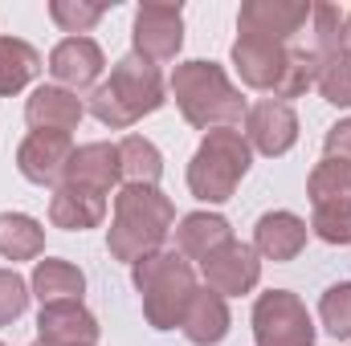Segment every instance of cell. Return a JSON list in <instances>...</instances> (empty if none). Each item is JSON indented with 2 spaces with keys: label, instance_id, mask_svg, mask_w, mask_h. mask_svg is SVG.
I'll use <instances>...</instances> for the list:
<instances>
[{
  "label": "cell",
  "instance_id": "7402d4cb",
  "mask_svg": "<svg viewBox=\"0 0 351 346\" xmlns=\"http://www.w3.org/2000/svg\"><path fill=\"white\" fill-rule=\"evenodd\" d=\"M41 74V53L21 37H0V98H12Z\"/></svg>",
  "mask_w": 351,
  "mask_h": 346
},
{
  "label": "cell",
  "instance_id": "30bf717a",
  "mask_svg": "<svg viewBox=\"0 0 351 346\" xmlns=\"http://www.w3.org/2000/svg\"><path fill=\"white\" fill-rule=\"evenodd\" d=\"M233 70L241 74V82L250 90H265L278 98L286 70H290V45L262 41V37H237L233 41Z\"/></svg>",
  "mask_w": 351,
  "mask_h": 346
},
{
  "label": "cell",
  "instance_id": "8992f818",
  "mask_svg": "<svg viewBox=\"0 0 351 346\" xmlns=\"http://www.w3.org/2000/svg\"><path fill=\"white\" fill-rule=\"evenodd\" d=\"M315 322L298 293L269 289L254 302V343L258 346H315Z\"/></svg>",
  "mask_w": 351,
  "mask_h": 346
},
{
  "label": "cell",
  "instance_id": "44dd1931",
  "mask_svg": "<svg viewBox=\"0 0 351 346\" xmlns=\"http://www.w3.org/2000/svg\"><path fill=\"white\" fill-rule=\"evenodd\" d=\"M49 220H53V228H66V232L98 228L106 220V200L102 196H86V191H70V187H53Z\"/></svg>",
  "mask_w": 351,
  "mask_h": 346
},
{
  "label": "cell",
  "instance_id": "8fae6325",
  "mask_svg": "<svg viewBox=\"0 0 351 346\" xmlns=\"http://www.w3.org/2000/svg\"><path fill=\"white\" fill-rule=\"evenodd\" d=\"M74 155V139L62 135V131H29L16 147V168L29 183H41V187H58L66 163Z\"/></svg>",
  "mask_w": 351,
  "mask_h": 346
},
{
  "label": "cell",
  "instance_id": "603a6c76",
  "mask_svg": "<svg viewBox=\"0 0 351 346\" xmlns=\"http://www.w3.org/2000/svg\"><path fill=\"white\" fill-rule=\"evenodd\" d=\"M119 175L123 183H139V187H156L164 175V155L152 139L143 135H127L119 143Z\"/></svg>",
  "mask_w": 351,
  "mask_h": 346
},
{
  "label": "cell",
  "instance_id": "4dcf8cb0",
  "mask_svg": "<svg viewBox=\"0 0 351 346\" xmlns=\"http://www.w3.org/2000/svg\"><path fill=\"white\" fill-rule=\"evenodd\" d=\"M311 228L327 245H351V208H315Z\"/></svg>",
  "mask_w": 351,
  "mask_h": 346
},
{
  "label": "cell",
  "instance_id": "3957f363",
  "mask_svg": "<svg viewBox=\"0 0 351 346\" xmlns=\"http://www.w3.org/2000/svg\"><path fill=\"white\" fill-rule=\"evenodd\" d=\"M164 78H160V66L143 62L139 53H127L114 62L110 78L102 86H94L90 94V114L110 127V131H127L135 127L143 114H156L164 106Z\"/></svg>",
  "mask_w": 351,
  "mask_h": 346
},
{
  "label": "cell",
  "instance_id": "ac0fdd59",
  "mask_svg": "<svg viewBox=\"0 0 351 346\" xmlns=\"http://www.w3.org/2000/svg\"><path fill=\"white\" fill-rule=\"evenodd\" d=\"M229 326H233V318H229V302H225L221 293H213L208 285H200V289L192 293L188 310H184V322H180V330L188 334V343L217 346V343H225Z\"/></svg>",
  "mask_w": 351,
  "mask_h": 346
},
{
  "label": "cell",
  "instance_id": "d6986e66",
  "mask_svg": "<svg viewBox=\"0 0 351 346\" xmlns=\"http://www.w3.org/2000/svg\"><path fill=\"white\" fill-rule=\"evenodd\" d=\"M229 241H233V228L221 212H188L176 228V253L184 261H200V265L217 249H225Z\"/></svg>",
  "mask_w": 351,
  "mask_h": 346
},
{
  "label": "cell",
  "instance_id": "52a82bcc",
  "mask_svg": "<svg viewBox=\"0 0 351 346\" xmlns=\"http://www.w3.org/2000/svg\"><path fill=\"white\" fill-rule=\"evenodd\" d=\"M131 53H139L143 62L160 66V62H176L180 45H184V12L180 4H139L135 8V29H131Z\"/></svg>",
  "mask_w": 351,
  "mask_h": 346
},
{
  "label": "cell",
  "instance_id": "5b68a950",
  "mask_svg": "<svg viewBox=\"0 0 351 346\" xmlns=\"http://www.w3.org/2000/svg\"><path fill=\"white\" fill-rule=\"evenodd\" d=\"M250 163H254V147L245 143L241 131H233V127L208 131L188 163V191L204 204H225V200H233Z\"/></svg>",
  "mask_w": 351,
  "mask_h": 346
},
{
  "label": "cell",
  "instance_id": "ffe728a7",
  "mask_svg": "<svg viewBox=\"0 0 351 346\" xmlns=\"http://www.w3.org/2000/svg\"><path fill=\"white\" fill-rule=\"evenodd\" d=\"M29 289L41 306H58V302H82L86 293V273L78 265L62 257H45L33 265V277H29Z\"/></svg>",
  "mask_w": 351,
  "mask_h": 346
},
{
  "label": "cell",
  "instance_id": "83f0119b",
  "mask_svg": "<svg viewBox=\"0 0 351 346\" xmlns=\"http://www.w3.org/2000/svg\"><path fill=\"white\" fill-rule=\"evenodd\" d=\"M319 318H323V326H327L331 338H348L351 343V281L331 285L319 297Z\"/></svg>",
  "mask_w": 351,
  "mask_h": 346
},
{
  "label": "cell",
  "instance_id": "f1b7e54d",
  "mask_svg": "<svg viewBox=\"0 0 351 346\" xmlns=\"http://www.w3.org/2000/svg\"><path fill=\"white\" fill-rule=\"evenodd\" d=\"M311 25H315V53L331 57L339 53V29H343V12L335 4H311Z\"/></svg>",
  "mask_w": 351,
  "mask_h": 346
},
{
  "label": "cell",
  "instance_id": "e0dca14e",
  "mask_svg": "<svg viewBox=\"0 0 351 346\" xmlns=\"http://www.w3.org/2000/svg\"><path fill=\"white\" fill-rule=\"evenodd\" d=\"M306 220L294 212H265L254 224V253L265 261H294L306 249Z\"/></svg>",
  "mask_w": 351,
  "mask_h": 346
},
{
  "label": "cell",
  "instance_id": "d6a6232c",
  "mask_svg": "<svg viewBox=\"0 0 351 346\" xmlns=\"http://www.w3.org/2000/svg\"><path fill=\"white\" fill-rule=\"evenodd\" d=\"M339 53L351 57V12H343V29H339Z\"/></svg>",
  "mask_w": 351,
  "mask_h": 346
},
{
  "label": "cell",
  "instance_id": "6da1fadb",
  "mask_svg": "<svg viewBox=\"0 0 351 346\" xmlns=\"http://www.w3.org/2000/svg\"><path fill=\"white\" fill-rule=\"evenodd\" d=\"M172 228H176V208L160 187L123 183V191L114 196V216H110V228H106V249H110L114 261L135 265V261L160 253Z\"/></svg>",
  "mask_w": 351,
  "mask_h": 346
},
{
  "label": "cell",
  "instance_id": "7a4b0ae2",
  "mask_svg": "<svg viewBox=\"0 0 351 346\" xmlns=\"http://www.w3.org/2000/svg\"><path fill=\"white\" fill-rule=\"evenodd\" d=\"M168 90H172L184 122L204 131V135L221 131V127H237L250 114L241 90L229 82V74L217 62H184V66H176Z\"/></svg>",
  "mask_w": 351,
  "mask_h": 346
},
{
  "label": "cell",
  "instance_id": "cb8c5ba5",
  "mask_svg": "<svg viewBox=\"0 0 351 346\" xmlns=\"http://www.w3.org/2000/svg\"><path fill=\"white\" fill-rule=\"evenodd\" d=\"M45 249V228L25 212H0V257L33 261Z\"/></svg>",
  "mask_w": 351,
  "mask_h": 346
},
{
  "label": "cell",
  "instance_id": "7c38bea8",
  "mask_svg": "<svg viewBox=\"0 0 351 346\" xmlns=\"http://www.w3.org/2000/svg\"><path fill=\"white\" fill-rule=\"evenodd\" d=\"M245 143L262 155H286L294 143H298V114L290 102H278V98H262L250 106L245 114Z\"/></svg>",
  "mask_w": 351,
  "mask_h": 346
},
{
  "label": "cell",
  "instance_id": "1f68e13d",
  "mask_svg": "<svg viewBox=\"0 0 351 346\" xmlns=\"http://www.w3.org/2000/svg\"><path fill=\"white\" fill-rule=\"evenodd\" d=\"M323 147H327V159H343V163H351V118L335 122V127L327 131Z\"/></svg>",
  "mask_w": 351,
  "mask_h": 346
},
{
  "label": "cell",
  "instance_id": "f546056e",
  "mask_svg": "<svg viewBox=\"0 0 351 346\" xmlns=\"http://www.w3.org/2000/svg\"><path fill=\"white\" fill-rule=\"evenodd\" d=\"M29 281L16 269H0V326H12L29 306Z\"/></svg>",
  "mask_w": 351,
  "mask_h": 346
},
{
  "label": "cell",
  "instance_id": "ba28073f",
  "mask_svg": "<svg viewBox=\"0 0 351 346\" xmlns=\"http://www.w3.org/2000/svg\"><path fill=\"white\" fill-rule=\"evenodd\" d=\"M306 21H311L306 0H245L237 12L241 37H262V41H278V45H290Z\"/></svg>",
  "mask_w": 351,
  "mask_h": 346
},
{
  "label": "cell",
  "instance_id": "e575fe53",
  "mask_svg": "<svg viewBox=\"0 0 351 346\" xmlns=\"http://www.w3.org/2000/svg\"><path fill=\"white\" fill-rule=\"evenodd\" d=\"M0 346H4V343H0Z\"/></svg>",
  "mask_w": 351,
  "mask_h": 346
},
{
  "label": "cell",
  "instance_id": "9a60e30c",
  "mask_svg": "<svg viewBox=\"0 0 351 346\" xmlns=\"http://www.w3.org/2000/svg\"><path fill=\"white\" fill-rule=\"evenodd\" d=\"M37 334L49 346H94L102 330H98V318L82 302H58V306H41Z\"/></svg>",
  "mask_w": 351,
  "mask_h": 346
},
{
  "label": "cell",
  "instance_id": "277c9868",
  "mask_svg": "<svg viewBox=\"0 0 351 346\" xmlns=\"http://www.w3.org/2000/svg\"><path fill=\"white\" fill-rule=\"evenodd\" d=\"M131 281L143 297V318L152 330H176L184 322V310L192 302L196 285V269L192 261H184L176 249H160L152 257L131 265Z\"/></svg>",
  "mask_w": 351,
  "mask_h": 346
},
{
  "label": "cell",
  "instance_id": "4316f807",
  "mask_svg": "<svg viewBox=\"0 0 351 346\" xmlns=\"http://www.w3.org/2000/svg\"><path fill=\"white\" fill-rule=\"evenodd\" d=\"M49 16H53V25H58L62 33L82 37V33H90V29L106 16V4H90V0H53V4H49Z\"/></svg>",
  "mask_w": 351,
  "mask_h": 346
},
{
  "label": "cell",
  "instance_id": "484cf974",
  "mask_svg": "<svg viewBox=\"0 0 351 346\" xmlns=\"http://www.w3.org/2000/svg\"><path fill=\"white\" fill-rule=\"evenodd\" d=\"M315 86L331 106H351V57H343V53L319 57V82Z\"/></svg>",
  "mask_w": 351,
  "mask_h": 346
},
{
  "label": "cell",
  "instance_id": "836d02e7",
  "mask_svg": "<svg viewBox=\"0 0 351 346\" xmlns=\"http://www.w3.org/2000/svg\"><path fill=\"white\" fill-rule=\"evenodd\" d=\"M33 346H49V343H41V338H37V343H33Z\"/></svg>",
  "mask_w": 351,
  "mask_h": 346
},
{
  "label": "cell",
  "instance_id": "5bb4252c",
  "mask_svg": "<svg viewBox=\"0 0 351 346\" xmlns=\"http://www.w3.org/2000/svg\"><path fill=\"white\" fill-rule=\"evenodd\" d=\"M102 70H106V57H102L98 41H90V37H66L49 53V74L58 78V86L74 90V94L94 86L102 78Z\"/></svg>",
  "mask_w": 351,
  "mask_h": 346
},
{
  "label": "cell",
  "instance_id": "2e32d148",
  "mask_svg": "<svg viewBox=\"0 0 351 346\" xmlns=\"http://www.w3.org/2000/svg\"><path fill=\"white\" fill-rule=\"evenodd\" d=\"M82 114H86L82 98L66 86H37L29 94V102H25V122L33 131H62V135H70L82 122Z\"/></svg>",
  "mask_w": 351,
  "mask_h": 346
},
{
  "label": "cell",
  "instance_id": "9c48e42d",
  "mask_svg": "<svg viewBox=\"0 0 351 346\" xmlns=\"http://www.w3.org/2000/svg\"><path fill=\"white\" fill-rule=\"evenodd\" d=\"M204 273V285L221 297H241V293H254L258 281H262V257L254 253V245L245 241H229L225 249H217L213 257L200 265Z\"/></svg>",
  "mask_w": 351,
  "mask_h": 346
},
{
  "label": "cell",
  "instance_id": "4fadbf2b",
  "mask_svg": "<svg viewBox=\"0 0 351 346\" xmlns=\"http://www.w3.org/2000/svg\"><path fill=\"white\" fill-rule=\"evenodd\" d=\"M119 143H82L74 147L66 175L58 187H70V191H86V196H110V187L119 183Z\"/></svg>",
  "mask_w": 351,
  "mask_h": 346
},
{
  "label": "cell",
  "instance_id": "d4e9b609",
  "mask_svg": "<svg viewBox=\"0 0 351 346\" xmlns=\"http://www.w3.org/2000/svg\"><path fill=\"white\" fill-rule=\"evenodd\" d=\"M311 208H351V163L323 159L306 179Z\"/></svg>",
  "mask_w": 351,
  "mask_h": 346
}]
</instances>
